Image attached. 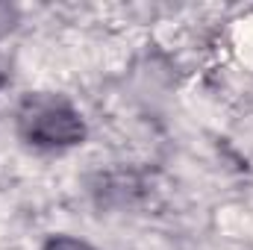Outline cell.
Here are the masks:
<instances>
[{
	"label": "cell",
	"instance_id": "2",
	"mask_svg": "<svg viewBox=\"0 0 253 250\" xmlns=\"http://www.w3.org/2000/svg\"><path fill=\"white\" fill-rule=\"evenodd\" d=\"M44 250H94L88 242H80V239H74V236H53Z\"/></svg>",
	"mask_w": 253,
	"mask_h": 250
},
{
	"label": "cell",
	"instance_id": "3",
	"mask_svg": "<svg viewBox=\"0 0 253 250\" xmlns=\"http://www.w3.org/2000/svg\"><path fill=\"white\" fill-rule=\"evenodd\" d=\"M0 85H3V71H0Z\"/></svg>",
	"mask_w": 253,
	"mask_h": 250
},
{
	"label": "cell",
	"instance_id": "1",
	"mask_svg": "<svg viewBox=\"0 0 253 250\" xmlns=\"http://www.w3.org/2000/svg\"><path fill=\"white\" fill-rule=\"evenodd\" d=\"M18 129L30 144L44 147V150L74 147L85 138L83 115L74 109L71 100H65L62 94H50V91L27 94L21 100Z\"/></svg>",
	"mask_w": 253,
	"mask_h": 250
}]
</instances>
